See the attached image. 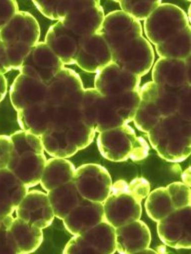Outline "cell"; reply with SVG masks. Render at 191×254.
<instances>
[{
  "label": "cell",
  "mask_w": 191,
  "mask_h": 254,
  "mask_svg": "<svg viewBox=\"0 0 191 254\" xmlns=\"http://www.w3.org/2000/svg\"><path fill=\"white\" fill-rule=\"evenodd\" d=\"M188 26H190V20L185 11L170 3H161L144 20L146 39L154 46Z\"/></svg>",
  "instance_id": "cell-4"
},
{
  "label": "cell",
  "mask_w": 191,
  "mask_h": 254,
  "mask_svg": "<svg viewBox=\"0 0 191 254\" xmlns=\"http://www.w3.org/2000/svg\"><path fill=\"white\" fill-rule=\"evenodd\" d=\"M28 187L8 168L0 169V217L12 215Z\"/></svg>",
  "instance_id": "cell-23"
},
{
  "label": "cell",
  "mask_w": 191,
  "mask_h": 254,
  "mask_svg": "<svg viewBox=\"0 0 191 254\" xmlns=\"http://www.w3.org/2000/svg\"><path fill=\"white\" fill-rule=\"evenodd\" d=\"M18 11V4L14 0H0V29H1Z\"/></svg>",
  "instance_id": "cell-42"
},
{
  "label": "cell",
  "mask_w": 191,
  "mask_h": 254,
  "mask_svg": "<svg viewBox=\"0 0 191 254\" xmlns=\"http://www.w3.org/2000/svg\"><path fill=\"white\" fill-rule=\"evenodd\" d=\"M11 69L10 64H9V60L6 54L5 47L2 43V41L0 40V74H5L9 72Z\"/></svg>",
  "instance_id": "cell-45"
},
{
  "label": "cell",
  "mask_w": 191,
  "mask_h": 254,
  "mask_svg": "<svg viewBox=\"0 0 191 254\" xmlns=\"http://www.w3.org/2000/svg\"><path fill=\"white\" fill-rule=\"evenodd\" d=\"M72 181L82 198L102 203L109 196L113 183L109 172L95 163L83 164L76 168Z\"/></svg>",
  "instance_id": "cell-8"
},
{
  "label": "cell",
  "mask_w": 191,
  "mask_h": 254,
  "mask_svg": "<svg viewBox=\"0 0 191 254\" xmlns=\"http://www.w3.org/2000/svg\"><path fill=\"white\" fill-rule=\"evenodd\" d=\"M127 192L131 194L136 200L141 202L150 192V184L145 178L137 177L128 183Z\"/></svg>",
  "instance_id": "cell-41"
},
{
  "label": "cell",
  "mask_w": 191,
  "mask_h": 254,
  "mask_svg": "<svg viewBox=\"0 0 191 254\" xmlns=\"http://www.w3.org/2000/svg\"><path fill=\"white\" fill-rule=\"evenodd\" d=\"M63 68L64 64L45 42H38L24 58L19 71L47 84Z\"/></svg>",
  "instance_id": "cell-11"
},
{
  "label": "cell",
  "mask_w": 191,
  "mask_h": 254,
  "mask_svg": "<svg viewBox=\"0 0 191 254\" xmlns=\"http://www.w3.org/2000/svg\"><path fill=\"white\" fill-rule=\"evenodd\" d=\"M116 251L122 254L140 253L149 247L151 232L145 222L135 220L115 228Z\"/></svg>",
  "instance_id": "cell-21"
},
{
  "label": "cell",
  "mask_w": 191,
  "mask_h": 254,
  "mask_svg": "<svg viewBox=\"0 0 191 254\" xmlns=\"http://www.w3.org/2000/svg\"><path fill=\"white\" fill-rule=\"evenodd\" d=\"M41 137L44 151L56 158H70L78 152L72 143L67 128L51 127Z\"/></svg>",
  "instance_id": "cell-30"
},
{
  "label": "cell",
  "mask_w": 191,
  "mask_h": 254,
  "mask_svg": "<svg viewBox=\"0 0 191 254\" xmlns=\"http://www.w3.org/2000/svg\"><path fill=\"white\" fill-rule=\"evenodd\" d=\"M38 11L45 17L61 21L75 6L76 0H48V1H32Z\"/></svg>",
  "instance_id": "cell-34"
},
{
  "label": "cell",
  "mask_w": 191,
  "mask_h": 254,
  "mask_svg": "<svg viewBox=\"0 0 191 254\" xmlns=\"http://www.w3.org/2000/svg\"><path fill=\"white\" fill-rule=\"evenodd\" d=\"M112 62V51L100 33L81 38L75 64L85 72L97 73Z\"/></svg>",
  "instance_id": "cell-15"
},
{
  "label": "cell",
  "mask_w": 191,
  "mask_h": 254,
  "mask_svg": "<svg viewBox=\"0 0 191 254\" xmlns=\"http://www.w3.org/2000/svg\"><path fill=\"white\" fill-rule=\"evenodd\" d=\"M83 92V82L79 74L64 67L47 83L46 101L54 107L79 103Z\"/></svg>",
  "instance_id": "cell-13"
},
{
  "label": "cell",
  "mask_w": 191,
  "mask_h": 254,
  "mask_svg": "<svg viewBox=\"0 0 191 254\" xmlns=\"http://www.w3.org/2000/svg\"><path fill=\"white\" fill-rule=\"evenodd\" d=\"M81 38L67 29L60 21L51 25L45 35V44L64 65L75 64Z\"/></svg>",
  "instance_id": "cell-20"
},
{
  "label": "cell",
  "mask_w": 191,
  "mask_h": 254,
  "mask_svg": "<svg viewBox=\"0 0 191 254\" xmlns=\"http://www.w3.org/2000/svg\"><path fill=\"white\" fill-rule=\"evenodd\" d=\"M190 206L175 209L157 222L161 241L171 248L189 249L191 246Z\"/></svg>",
  "instance_id": "cell-12"
},
{
  "label": "cell",
  "mask_w": 191,
  "mask_h": 254,
  "mask_svg": "<svg viewBox=\"0 0 191 254\" xmlns=\"http://www.w3.org/2000/svg\"><path fill=\"white\" fill-rule=\"evenodd\" d=\"M182 179H183V183H185L186 185L190 186V167H188L182 174Z\"/></svg>",
  "instance_id": "cell-48"
},
{
  "label": "cell",
  "mask_w": 191,
  "mask_h": 254,
  "mask_svg": "<svg viewBox=\"0 0 191 254\" xmlns=\"http://www.w3.org/2000/svg\"><path fill=\"white\" fill-rule=\"evenodd\" d=\"M13 143L12 155H18L25 152L44 153V148L40 136L30 132L19 130L10 135Z\"/></svg>",
  "instance_id": "cell-36"
},
{
  "label": "cell",
  "mask_w": 191,
  "mask_h": 254,
  "mask_svg": "<svg viewBox=\"0 0 191 254\" xmlns=\"http://www.w3.org/2000/svg\"><path fill=\"white\" fill-rule=\"evenodd\" d=\"M97 147L100 154L107 160L122 162L144 160L149 153L146 140L137 136L128 124L100 132L97 136Z\"/></svg>",
  "instance_id": "cell-3"
},
{
  "label": "cell",
  "mask_w": 191,
  "mask_h": 254,
  "mask_svg": "<svg viewBox=\"0 0 191 254\" xmlns=\"http://www.w3.org/2000/svg\"><path fill=\"white\" fill-rule=\"evenodd\" d=\"M66 128L72 143L76 146L78 151L89 146L96 133L93 127L85 123L82 119L73 122Z\"/></svg>",
  "instance_id": "cell-37"
},
{
  "label": "cell",
  "mask_w": 191,
  "mask_h": 254,
  "mask_svg": "<svg viewBox=\"0 0 191 254\" xmlns=\"http://www.w3.org/2000/svg\"><path fill=\"white\" fill-rule=\"evenodd\" d=\"M39 37L38 21L25 11H18L0 29V40L5 47L12 70H19L31 48L39 42Z\"/></svg>",
  "instance_id": "cell-2"
},
{
  "label": "cell",
  "mask_w": 191,
  "mask_h": 254,
  "mask_svg": "<svg viewBox=\"0 0 191 254\" xmlns=\"http://www.w3.org/2000/svg\"><path fill=\"white\" fill-rule=\"evenodd\" d=\"M161 118L160 112L153 103L140 100L133 122L139 131L148 133Z\"/></svg>",
  "instance_id": "cell-35"
},
{
  "label": "cell",
  "mask_w": 191,
  "mask_h": 254,
  "mask_svg": "<svg viewBox=\"0 0 191 254\" xmlns=\"http://www.w3.org/2000/svg\"><path fill=\"white\" fill-rule=\"evenodd\" d=\"M105 14L99 1L76 0L75 6L60 22L79 38L99 33Z\"/></svg>",
  "instance_id": "cell-9"
},
{
  "label": "cell",
  "mask_w": 191,
  "mask_h": 254,
  "mask_svg": "<svg viewBox=\"0 0 191 254\" xmlns=\"http://www.w3.org/2000/svg\"><path fill=\"white\" fill-rule=\"evenodd\" d=\"M46 160L44 153L25 152L12 155L7 168L30 188L40 183Z\"/></svg>",
  "instance_id": "cell-25"
},
{
  "label": "cell",
  "mask_w": 191,
  "mask_h": 254,
  "mask_svg": "<svg viewBox=\"0 0 191 254\" xmlns=\"http://www.w3.org/2000/svg\"><path fill=\"white\" fill-rule=\"evenodd\" d=\"M116 252L115 227L102 221L92 228L77 234L67 242L63 253H100L112 254Z\"/></svg>",
  "instance_id": "cell-6"
},
{
  "label": "cell",
  "mask_w": 191,
  "mask_h": 254,
  "mask_svg": "<svg viewBox=\"0 0 191 254\" xmlns=\"http://www.w3.org/2000/svg\"><path fill=\"white\" fill-rule=\"evenodd\" d=\"M190 122L173 114L162 117L147 135L161 158L169 162H181L190 155Z\"/></svg>",
  "instance_id": "cell-1"
},
{
  "label": "cell",
  "mask_w": 191,
  "mask_h": 254,
  "mask_svg": "<svg viewBox=\"0 0 191 254\" xmlns=\"http://www.w3.org/2000/svg\"><path fill=\"white\" fill-rule=\"evenodd\" d=\"M13 220H14V217L12 215H8V216H5V217H0V230L10 228Z\"/></svg>",
  "instance_id": "cell-47"
},
{
  "label": "cell",
  "mask_w": 191,
  "mask_h": 254,
  "mask_svg": "<svg viewBox=\"0 0 191 254\" xmlns=\"http://www.w3.org/2000/svg\"><path fill=\"white\" fill-rule=\"evenodd\" d=\"M180 89L181 87L170 88L150 81L141 86L138 91L141 100L153 103L160 112L161 116L165 117L176 114Z\"/></svg>",
  "instance_id": "cell-26"
},
{
  "label": "cell",
  "mask_w": 191,
  "mask_h": 254,
  "mask_svg": "<svg viewBox=\"0 0 191 254\" xmlns=\"http://www.w3.org/2000/svg\"><path fill=\"white\" fill-rule=\"evenodd\" d=\"M191 85L181 87L176 114L183 120L191 121Z\"/></svg>",
  "instance_id": "cell-40"
},
{
  "label": "cell",
  "mask_w": 191,
  "mask_h": 254,
  "mask_svg": "<svg viewBox=\"0 0 191 254\" xmlns=\"http://www.w3.org/2000/svg\"><path fill=\"white\" fill-rule=\"evenodd\" d=\"M190 26L165 41L155 45L156 53L160 58H172L185 60L191 54Z\"/></svg>",
  "instance_id": "cell-31"
},
{
  "label": "cell",
  "mask_w": 191,
  "mask_h": 254,
  "mask_svg": "<svg viewBox=\"0 0 191 254\" xmlns=\"http://www.w3.org/2000/svg\"><path fill=\"white\" fill-rule=\"evenodd\" d=\"M54 216L65 218L83 199L73 181L57 186L47 192Z\"/></svg>",
  "instance_id": "cell-28"
},
{
  "label": "cell",
  "mask_w": 191,
  "mask_h": 254,
  "mask_svg": "<svg viewBox=\"0 0 191 254\" xmlns=\"http://www.w3.org/2000/svg\"><path fill=\"white\" fill-rule=\"evenodd\" d=\"M10 101L16 111L46 102L47 84L36 78L19 74L9 89Z\"/></svg>",
  "instance_id": "cell-19"
},
{
  "label": "cell",
  "mask_w": 191,
  "mask_h": 254,
  "mask_svg": "<svg viewBox=\"0 0 191 254\" xmlns=\"http://www.w3.org/2000/svg\"><path fill=\"white\" fill-rule=\"evenodd\" d=\"M166 189L175 209L190 206V186L183 182H172L166 186Z\"/></svg>",
  "instance_id": "cell-39"
},
{
  "label": "cell",
  "mask_w": 191,
  "mask_h": 254,
  "mask_svg": "<svg viewBox=\"0 0 191 254\" xmlns=\"http://www.w3.org/2000/svg\"><path fill=\"white\" fill-rule=\"evenodd\" d=\"M55 107L47 101L17 111V122L21 130L42 136L54 123Z\"/></svg>",
  "instance_id": "cell-24"
},
{
  "label": "cell",
  "mask_w": 191,
  "mask_h": 254,
  "mask_svg": "<svg viewBox=\"0 0 191 254\" xmlns=\"http://www.w3.org/2000/svg\"><path fill=\"white\" fill-rule=\"evenodd\" d=\"M7 93V80L3 74H0V102H1Z\"/></svg>",
  "instance_id": "cell-46"
},
{
  "label": "cell",
  "mask_w": 191,
  "mask_h": 254,
  "mask_svg": "<svg viewBox=\"0 0 191 254\" xmlns=\"http://www.w3.org/2000/svg\"><path fill=\"white\" fill-rule=\"evenodd\" d=\"M155 53L153 46L140 36L112 52V62L122 69L139 77L147 74L153 64Z\"/></svg>",
  "instance_id": "cell-7"
},
{
  "label": "cell",
  "mask_w": 191,
  "mask_h": 254,
  "mask_svg": "<svg viewBox=\"0 0 191 254\" xmlns=\"http://www.w3.org/2000/svg\"><path fill=\"white\" fill-rule=\"evenodd\" d=\"M145 210L149 218L155 222L175 210L166 187H159L149 192L145 198Z\"/></svg>",
  "instance_id": "cell-32"
},
{
  "label": "cell",
  "mask_w": 191,
  "mask_h": 254,
  "mask_svg": "<svg viewBox=\"0 0 191 254\" xmlns=\"http://www.w3.org/2000/svg\"><path fill=\"white\" fill-rule=\"evenodd\" d=\"M118 3L123 12L140 21L145 20L162 2L160 0H143V1L123 0Z\"/></svg>",
  "instance_id": "cell-38"
},
{
  "label": "cell",
  "mask_w": 191,
  "mask_h": 254,
  "mask_svg": "<svg viewBox=\"0 0 191 254\" xmlns=\"http://www.w3.org/2000/svg\"><path fill=\"white\" fill-rule=\"evenodd\" d=\"M80 113L81 119L98 133L126 124L116 112L111 98L100 94L95 88L84 89Z\"/></svg>",
  "instance_id": "cell-5"
},
{
  "label": "cell",
  "mask_w": 191,
  "mask_h": 254,
  "mask_svg": "<svg viewBox=\"0 0 191 254\" xmlns=\"http://www.w3.org/2000/svg\"><path fill=\"white\" fill-rule=\"evenodd\" d=\"M15 212L16 217L41 229L49 227L55 217L47 193L40 190H28Z\"/></svg>",
  "instance_id": "cell-17"
},
{
  "label": "cell",
  "mask_w": 191,
  "mask_h": 254,
  "mask_svg": "<svg viewBox=\"0 0 191 254\" xmlns=\"http://www.w3.org/2000/svg\"><path fill=\"white\" fill-rule=\"evenodd\" d=\"M75 169L74 164L65 158H49L46 160L40 180L41 187L48 192L57 186L72 181Z\"/></svg>",
  "instance_id": "cell-29"
},
{
  "label": "cell",
  "mask_w": 191,
  "mask_h": 254,
  "mask_svg": "<svg viewBox=\"0 0 191 254\" xmlns=\"http://www.w3.org/2000/svg\"><path fill=\"white\" fill-rule=\"evenodd\" d=\"M0 254H15L9 235V228L0 230Z\"/></svg>",
  "instance_id": "cell-44"
},
{
  "label": "cell",
  "mask_w": 191,
  "mask_h": 254,
  "mask_svg": "<svg viewBox=\"0 0 191 254\" xmlns=\"http://www.w3.org/2000/svg\"><path fill=\"white\" fill-rule=\"evenodd\" d=\"M62 220L63 225L70 234H80L104 221L103 203L83 198L81 202Z\"/></svg>",
  "instance_id": "cell-22"
},
{
  "label": "cell",
  "mask_w": 191,
  "mask_h": 254,
  "mask_svg": "<svg viewBox=\"0 0 191 254\" xmlns=\"http://www.w3.org/2000/svg\"><path fill=\"white\" fill-rule=\"evenodd\" d=\"M13 153V143L8 135H0V169L7 168Z\"/></svg>",
  "instance_id": "cell-43"
},
{
  "label": "cell",
  "mask_w": 191,
  "mask_h": 254,
  "mask_svg": "<svg viewBox=\"0 0 191 254\" xmlns=\"http://www.w3.org/2000/svg\"><path fill=\"white\" fill-rule=\"evenodd\" d=\"M140 81L139 76L111 62L96 73L94 88L104 96H115L127 91L139 90Z\"/></svg>",
  "instance_id": "cell-14"
},
{
  "label": "cell",
  "mask_w": 191,
  "mask_h": 254,
  "mask_svg": "<svg viewBox=\"0 0 191 254\" xmlns=\"http://www.w3.org/2000/svg\"><path fill=\"white\" fill-rule=\"evenodd\" d=\"M152 81L170 88L191 85L190 57L185 60L159 58L152 66Z\"/></svg>",
  "instance_id": "cell-18"
},
{
  "label": "cell",
  "mask_w": 191,
  "mask_h": 254,
  "mask_svg": "<svg viewBox=\"0 0 191 254\" xmlns=\"http://www.w3.org/2000/svg\"><path fill=\"white\" fill-rule=\"evenodd\" d=\"M113 102L116 112L123 119V121L128 124L133 121L135 113L140 103V95L138 90L127 91L115 96H109Z\"/></svg>",
  "instance_id": "cell-33"
},
{
  "label": "cell",
  "mask_w": 191,
  "mask_h": 254,
  "mask_svg": "<svg viewBox=\"0 0 191 254\" xmlns=\"http://www.w3.org/2000/svg\"><path fill=\"white\" fill-rule=\"evenodd\" d=\"M42 230L18 217L14 218L9 228V235L15 254H27L36 251L43 242Z\"/></svg>",
  "instance_id": "cell-27"
},
{
  "label": "cell",
  "mask_w": 191,
  "mask_h": 254,
  "mask_svg": "<svg viewBox=\"0 0 191 254\" xmlns=\"http://www.w3.org/2000/svg\"><path fill=\"white\" fill-rule=\"evenodd\" d=\"M99 33L113 52L142 36V26L140 21L122 10H115L105 15Z\"/></svg>",
  "instance_id": "cell-10"
},
{
  "label": "cell",
  "mask_w": 191,
  "mask_h": 254,
  "mask_svg": "<svg viewBox=\"0 0 191 254\" xmlns=\"http://www.w3.org/2000/svg\"><path fill=\"white\" fill-rule=\"evenodd\" d=\"M104 221L117 228L140 219L141 202L128 192L110 193L103 202Z\"/></svg>",
  "instance_id": "cell-16"
}]
</instances>
